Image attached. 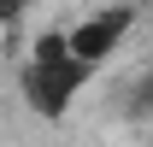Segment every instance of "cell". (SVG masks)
<instances>
[{"mask_svg": "<svg viewBox=\"0 0 153 147\" xmlns=\"http://www.w3.org/2000/svg\"><path fill=\"white\" fill-rule=\"evenodd\" d=\"M100 71H88L82 59L65 53V36H41L36 47H30V59H24V71H18V94H24V106L36 112V118H47V124H59L65 112L82 100V88L94 82Z\"/></svg>", "mask_w": 153, "mask_h": 147, "instance_id": "6da1fadb", "label": "cell"}, {"mask_svg": "<svg viewBox=\"0 0 153 147\" xmlns=\"http://www.w3.org/2000/svg\"><path fill=\"white\" fill-rule=\"evenodd\" d=\"M135 18H141V12H135L130 0H118V6H100V12H88V18H76L71 30H59V36H65V53H71V59H82L88 71H100V65H106V59H112L118 47L130 41Z\"/></svg>", "mask_w": 153, "mask_h": 147, "instance_id": "7a4b0ae2", "label": "cell"}, {"mask_svg": "<svg viewBox=\"0 0 153 147\" xmlns=\"http://www.w3.org/2000/svg\"><path fill=\"white\" fill-rule=\"evenodd\" d=\"M135 112H141V118H153V71L135 82Z\"/></svg>", "mask_w": 153, "mask_h": 147, "instance_id": "3957f363", "label": "cell"}]
</instances>
